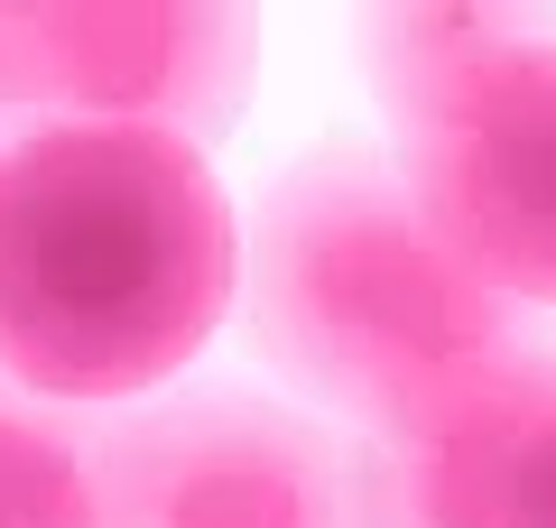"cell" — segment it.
<instances>
[{
  "label": "cell",
  "mask_w": 556,
  "mask_h": 528,
  "mask_svg": "<svg viewBox=\"0 0 556 528\" xmlns=\"http://www.w3.org/2000/svg\"><path fill=\"white\" fill-rule=\"evenodd\" d=\"M241 288V223L186 130L28 121L0 139V380L121 408L177 380Z\"/></svg>",
  "instance_id": "1"
},
{
  "label": "cell",
  "mask_w": 556,
  "mask_h": 528,
  "mask_svg": "<svg viewBox=\"0 0 556 528\" xmlns=\"http://www.w3.org/2000/svg\"><path fill=\"white\" fill-rule=\"evenodd\" d=\"M251 343L353 436L437 408L519 343V315L492 278L408 196L399 158L325 149L298 158L251 214L241 251Z\"/></svg>",
  "instance_id": "2"
},
{
  "label": "cell",
  "mask_w": 556,
  "mask_h": 528,
  "mask_svg": "<svg viewBox=\"0 0 556 528\" xmlns=\"http://www.w3.org/2000/svg\"><path fill=\"white\" fill-rule=\"evenodd\" d=\"M260 65V0H0L10 121L232 130Z\"/></svg>",
  "instance_id": "3"
},
{
  "label": "cell",
  "mask_w": 556,
  "mask_h": 528,
  "mask_svg": "<svg viewBox=\"0 0 556 528\" xmlns=\"http://www.w3.org/2000/svg\"><path fill=\"white\" fill-rule=\"evenodd\" d=\"M112 528H371L362 454L251 390H195L102 427Z\"/></svg>",
  "instance_id": "4"
},
{
  "label": "cell",
  "mask_w": 556,
  "mask_h": 528,
  "mask_svg": "<svg viewBox=\"0 0 556 528\" xmlns=\"http://www.w3.org/2000/svg\"><path fill=\"white\" fill-rule=\"evenodd\" d=\"M399 130V176L510 306H556V28L501 47Z\"/></svg>",
  "instance_id": "5"
},
{
  "label": "cell",
  "mask_w": 556,
  "mask_h": 528,
  "mask_svg": "<svg viewBox=\"0 0 556 528\" xmlns=\"http://www.w3.org/2000/svg\"><path fill=\"white\" fill-rule=\"evenodd\" d=\"M547 417H556V343L519 334L492 372L445 390L437 408L353 436L371 528H501L519 454L538 445Z\"/></svg>",
  "instance_id": "6"
},
{
  "label": "cell",
  "mask_w": 556,
  "mask_h": 528,
  "mask_svg": "<svg viewBox=\"0 0 556 528\" xmlns=\"http://www.w3.org/2000/svg\"><path fill=\"white\" fill-rule=\"evenodd\" d=\"M547 20H556V0H353L362 84L380 93L390 121H408L427 93L473 75L482 56L547 38Z\"/></svg>",
  "instance_id": "7"
},
{
  "label": "cell",
  "mask_w": 556,
  "mask_h": 528,
  "mask_svg": "<svg viewBox=\"0 0 556 528\" xmlns=\"http://www.w3.org/2000/svg\"><path fill=\"white\" fill-rule=\"evenodd\" d=\"M0 528H112L102 519V427L0 380Z\"/></svg>",
  "instance_id": "8"
},
{
  "label": "cell",
  "mask_w": 556,
  "mask_h": 528,
  "mask_svg": "<svg viewBox=\"0 0 556 528\" xmlns=\"http://www.w3.org/2000/svg\"><path fill=\"white\" fill-rule=\"evenodd\" d=\"M501 528H556V417L538 427V445L519 454V482H510V519Z\"/></svg>",
  "instance_id": "9"
}]
</instances>
